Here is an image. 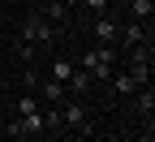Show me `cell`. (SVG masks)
<instances>
[{
	"label": "cell",
	"mask_w": 155,
	"mask_h": 142,
	"mask_svg": "<svg viewBox=\"0 0 155 142\" xmlns=\"http://www.w3.org/2000/svg\"><path fill=\"white\" fill-rule=\"evenodd\" d=\"M78 69H86V73H91V82H108L112 69H116V48H112V43H99V48L82 52Z\"/></svg>",
	"instance_id": "1"
},
{
	"label": "cell",
	"mask_w": 155,
	"mask_h": 142,
	"mask_svg": "<svg viewBox=\"0 0 155 142\" xmlns=\"http://www.w3.org/2000/svg\"><path fill=\"white\" fill-rule=\"evenodd\" d=\"M17 39H26V43H35V48H48L56 39V26L43 13H30V17H22V26H17Z\"/></svg>",
	"instance_id": "2"
},
{
	"label": "cell",
	"mask_w": 155,
	"mask_h": 142,
	"mask_svg": "<svg viewBox=\"0 0 155 142\" xmlns=\"http://www.w3.org/2000/svg\"><path fill=\"white\" fill-rule=\"evenodd\" d=\"M61 125H69V129H78L82 138H91V116H86V104H61Z\"/></svg>",
	"instance_id": "3"
},
{
	"label": "cell",
	"mask_w": 155,
	"mask_h": 142,
	"mask_svg": "<svg viewBox=\"0 0 155 142\" xmlns=\"http://www.w3.org/2000/svg\"><path fill=\"white\" fill-rule=\"evenodd\" d=\"M116 43H121V48L151 43V26H142V22H125V26H116Z\"/></svg>",
	"instance_id": "4"
},
{
	"label": "cell",
	"mask_w": 155,
	"mask_h": 142,
	"mask_svg": "<svg viewBox=\"0 0 155 142\" xmlns=\"http://www.w3.org/2000/svg\"><path fill=\"white\" fill-rule=\"evenodd\" d=\"M91 35H95V43H112V48H116V22H112L108 13H95Z\"/></svg>",
	"instance_id": "5"
},
{
	"label": "cell",
	"mask_w": 155,
	"mask_h": 142,
	"mask_svg": "<svg viewBox=\"0 0 155 142\" xmlns=\"http://www.w3.org/2000/svg\"><path fill=\"white\" fill-rule=\"evenodd\" d=\"M35 95L39 99H48V104H65V82H56V78H43V82H35Z\"/></svg>",
	"instance_id": "6"
},
{
	"label": "cell",
	"mask_w": 155,
	"mask_h": 142,
	"mask_svg": "<svg viewBox=\"0 0 155 142\" xmlns=\"http://www.w3.org/2000/svg\"><path fill=\"white\" fill-rule=\"evenodd\" d=\"M65 91H69L73 99H82V95L95 91V82H91V73H86V69H73V73H69V82H65Z\"/></svg>",
	"instance_id": "7"
},
{
	"label": "cell",
	"mask_w": 155,
	"mask_h": 142,
	"mask_svg": "<svg viewBox=\"0 0 155 142\" xmlns=\"http://www.w3.org/2000/svg\"><path fill=\"white\" fill-rule=\"evenodd\" d=\"M108 86H112V95H134V91H138V82H134V78L125 73V69H112V78H108Z\"/></svg>",
	"instance_id": "8"
},
{
	"label": "cell",
	"mask_w": 155,
	"mask_h": 142,
	"mask_svg": "<svg viewBox=\"0 0 155 142\" xmlns=\"http://www.w3.org/2000/svg\"><path fill=\"white\" fill-rule=\"evenodd\" d=\"M151 13H155V0H129V22L151 26Z\"/></svg>",
	"instance_id": "9"
},
{
	"label": "cell",
	"mask_w": 155,
	"mask_h": 142,
	"mask_svg": "<svg viewBox=\"0 0 155 142\" xmlns=\"http://www.w3.org/2000/svg\"><path fill=\"white\" fill-rule=\"evenodd\" d=\"M73 69H78L73 60H65V56H56L52 65H48V78H56V82H69V73H73Z\"/></svg>",
	"instance_id": "10"
},
{
	"label": "cell",
	"mask_w": 155,
	"mask_h": 142,
	"mask_svg": "<svg viewBox=\"0 0 155 142\" xmlns=\"http://www.w3.org/2000/svg\"><path fill=\"white\" fill-rule=\"evenodd\" d=\"M43 17H48L52 26H61L65 17H69V5H65V0H52V5H43Z\"/></svg>",
	"instance_id": "11"
},
{
	"label": "cell",
	"mask_w": 155,
	"mask_h": 142,
	"mask_svg": "<svg viewBox=\"0 0 155 142\" xmlns=\"http://www.w3.org/2000/svg\"><path fill=\"white\" fill-rule=\"evenodd\" d=\"M17 121H22V134H26V138H30V134H39V129L48 125V121H43V112H39V108H35V112H26V116H17Z\"/></svg>",
	"instance_id": "12"
},
{
	"label": "cell",
	"mask_w": 155,
	"mask_h": 142,
	"mask_svg": "<svg viewBox=\"0 0 155 142\" xmlns=\"http://www.w3.org/2000/svg\"><path fill=\"white\" fill-rule=\"evenodd\" d=\"M134 95H138V112L151 121V108H155V91H151V82H147V86H138Z\"/></svg>",
	"instance_id": "13"
},
{
	"label": "cell",
	"mask_w": 155,
	"mask_h": 142,
	"mask_svg": "<svg viewBox=\"0 0 155 142\" xmlns=\"http://www.w3.org/2000/svg\"><path fill=\"white\" fill-rule=\"evenodd\" d=\"M39 104H43V99H39L35 91H26V95H17V104H13V112H17V116H26V112H35Z\"/></svg>",
	"instance_id": "14"
},
{
	"label": "cell",
	"mask_w": 155,
	"mask_h": 142,
	"mask_svg": "<svg viewBox=\"0 0 155 142\" xmlns=\"http://www.w3.org/2000/svg\"><path fill=\"white\" fill-rule=\"evenodd\" d=\"M13 52H17V60H35V43H26V39H13Z\"/></svg>",
	"instance_id": "15"
},
{
	"label": "cell",
	"mask_w": 155,
	"mask_h": 142,
	"mask_svg": "<svg viewBox=\"0 0 155 142\" xmlns=\"http://www.w3.org/2000/svg\"><path fill=\"white\" fill-rule=\"evenodd\" d=\"M78 5H82V9H91V13H108V5H112V0H78Z\"/></svg>",
	"instance_id": "16"
},
{
	"label": "cell",
	"mask_w": 155,
	"mask_h": 142,
	"mask_svg": "<svg viewBox=\"0 0 155 142\" xmlns=\"http://www.w3.org/2000/svg\"><path fill=\"white\" fill-rule=\"evenodd\" d=\"M134 142H151V129H147V134H142V138H134Z\"/></svg>",
	"instance_id": "17"
},
{
	"label": "cell",
	"mask_w": 155,
	"mask_h": 142,
	"mask_svg": "<svg viewBox=\"0 0 155 142\" xmlns=\"http://www.w3.org/2000/svg\"><path fill=\"white\" fill-rule=\"evenodd\" d=\"M0 99H5V86H0Z\"/></svg>",
	"instance_id": "18"
},
{
	"label": "cell",
	"mask_w": 155,
	"mask_h": 142,
	"mask_svg": "<svg viewBox=\"0 0 155 142\" xmlns=\"http://www.w3.org/2000/svg\"><path fill=\"white\" fill-rule=\"evenodd\" d=\"M73 142H86V138H73Z\"/></svg>",
	"instance_id": "19"
},
{
	"label": "cell",
	"mask_w": 155,
	"mask_h": 142,
	"mask_svg": "<svg viewBox=\"0 0 155 142\" xmlns=\"http://www.w3.org/2000/svg\"><path fill=\"white\" fill-rule=\"evenodd\" d=\"M0 125H5V116H0Z\"/></svg>",
	"instance_id": "20"
},
{
	"label": "cell",
	"mask_w": 155,
	"mask_h": 142,
	"mask_svg": "<svg viewBox=\"0 0 155 142\" xmlns=\"http://www.w3.org/2000/svg\"><path fill=\"white\" fill-rule=\"evenodd\" d=\"M43 5H52V0H43Z\"/></svg>",
	"instance_id": "21"
}]
</instances>
